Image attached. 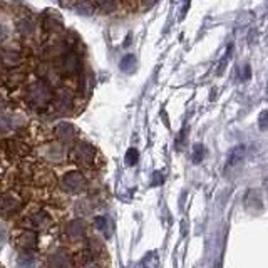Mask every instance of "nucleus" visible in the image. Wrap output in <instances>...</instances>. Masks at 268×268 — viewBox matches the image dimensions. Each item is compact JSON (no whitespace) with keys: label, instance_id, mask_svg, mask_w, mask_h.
Listing matches in <instances>:
<instances>
[{"label":"nucleus","instance_id":"nucleus-11","mask_svg":"<svg viewBox=\"0 0 268 268\" xmlns=\"http://www.w3.org/2000/svg\"><path fill=\"white\" fill-rule=\"evenodd\" d=\"M12 242L20 252H35L39 247V235L34 230H27L18 226L17 232L12 235Z\"/></svg>","mask_w":268,"mask_h":268},{"label":"nucleus","instance_id":"nucleus-32","mask_svg":"<svg viewBox=\"0 0 268 268\" xmlns=\"http://www.w3.org/2000/svg\"><path fill=\"white\" fill-rule=\"evenodd\" d=\"M5 106H7L5 99H3V96H0V111H2V109H5Z\"/></svg>","mask_w":268,"mask_h":268},{"label":"nucleus","instance_id":"nucleus-6","mask_svg":"<svg viewBox=\"0 0 268 268\" xmlns=\"http://www.w3.org/2000/svg\"><path fill=\"white\" fill-rule=\"evenodd\" d=\"M76 96L77 92L72 91L71 87L67 86L57 87L54 96V103L50 106L52 113L55 116H69L74 111V108H76Z\"/></svg>","mask_w":268,"mask_h":268},{"label":"nucleus","instance_id":"nucleus-1","mask_svg":"<svg viewBox=\"0 0 268 268\" xmlns=\"http://www.w3.org/2000/svg\"><path fill=\"white\" fill-rule=\"evenodd\" d=\"M54 96H55V87L50 86L45 79H39L37 77L35 81H32L25 86L24 103L29 109L44 113V111L50 109V106L54 103Z\"/></svg>","mask_w":268,"mask_h":268},{"label":"nucleus","instance_id":"nucleus-3","mask_svg":"<svg viewBox=\"0 0 268 268\" xmlns=\"http://www.w3.org/2000/svg\"><path fill=\"white\" fill-rule=\"evenodd\" d=\"M67 154L69 149L66 147V144L59 142L57 139H45L35 149L37 159L45 164H64L67 161Z\"/></svg>","mask_w":268,"mask_h":268},{"label":"nucleus","instance_id":"nucleus-31","mask_svg":"<svg viewBox=\"0 0 268 268\" xmlns=\"http://www.w3.org/2000/svg\"><path fill=\"white\" fill-rule=\"evenodd\" d=\"M139 2H141V5H142V7L147 8V7H151L152 3L156 2V0H139Z\"/></svg>","mask_w":268,"mask_h":268},{"label":"nucleus","instance_id":"nucleus-21","mask_svg":"<svg viewBox=\"0 0 268 268\" xmlns=\"http://www.w3.org/2000/svg\"><path fill=\"white\" fill-rule=\"evenodd\" d=\"M86 248H87V250H89L96 258H98L99 263H101V258L106 257V248H104V245H103V242H101V240H98V238H87Z\"/></svg>","mask_w":268,"mask_h":268},{"label":"nucleus","instance_id":"nucleus-8","mask_svg":"<svg viewBox=\"0 0 268 268\" xmlns=\"http://www.w3.org/2000/svg\"><path fill=\"white\" fill-rule=\"evenodd\" d=\"M0 144H2V151L7 161H10V163H20L22 159L29 158L32 152L29 142H25L22 137H7Z\"/></svg>","mask_w":268,"mask_h":268},{"label":"nucleus","instance_id":"nucleus-4","mask_svg":"<svg viewBox=\"0 0 268 268\" xmlns=\"http://www.w3.org/2000/svg\"><path fill=\"white\" fill-rule=\"evenodd\" d=\"M52 66L62 74L64 79H79V76L84 72V61H82L81 54L76 49H69L66 54L54 62Z\"/></svg>","mask_w":268,"mask_h":268},{"label":"nucleus","instance_id":"nucleus-35","mask_svg":"<svg viewBox=\"0 0 268 268\" xmlns=\"http://www.w3.org/2000/svg\"><path fill=\"white\" fill-rule=\"evenodd\" d=\"M0 79H2V76H0Z\"/></svg>","mask_w":268,"mask_h":268},{"label":"nucleus","instance_id":"nucleus-33","mask_svg":"<svg viewBox=\"0 0 268 268\" xmlns=\"http://www.w3.org/2000/svg\"><path fill=\"white\" fill-rule=\"evenodd\" d=\"M263 184H265V188H267V189H268V178H267V179H265V181H263Z\"/></svg>","mask_w":268,"mask_h":268},{"label":"nucleus","instance_id":"nucleus-22","mask_svg":"<svg viewBox=\"0 0 268 268\" xmlns=\"http://www.w3.org/2000/svg\"><path fill=\"white\" fill-rule=\"evenodd\" d=\"M245 152H247V149H245V146H238V147H235V149L232 151V154H230V158H228V163H226V168H230V166H235L237 163H240V161L243 159Z\"/></svg>","mask_w":268,"mask_h":268},{"label":"nucleus","instance_id":"nucleus-24","mask_svg":"<svg viewBox=\"0 0 268 268\" xmlns=\"http://www.w3.org/2000/svg\"><path fill=\"white\" fill-rule=\"evenodd\" d=\"M134 67H136V57L133 54L124 55V59L121 61V71L123 72H134Z\"/></svg>","mask_w":268,"mask_h":268},{"label":"nucleus","instance_id":"nucleus-17","mask_svg":"<svg viewBox=\"0 0 268 268\" xmlns=\"http://www.w3.org/2000/svg\"><path fill=\"white\" fill-rule=\"evenodd\" d=\"M40 29L47 35H59L64 32V22L62 17L55 10H45V13L40 18Z\"/></svg>","mask_w":268,"mask_h":268},{"label":"nucleus","instance_id":"nucleus-15","mask_svg":"<svg viewBox=\"0 0 268 268\" xmlns=\"http://www.w3.org/2000/svg\"><path fill=\"white\" fill-rule=\"evenodd\" d=\"M39 27L40 25L37 24L29 13H27V15H20L18 20L15 22L17 34L22 40H25V42H32V40L37 39V30H39Z\"/></svg>","mask_w":268,"mask_h":268},{"label":"nucleus","instance_id":"nucleus-13","mask_svg":"<svg viewBox=\"0 0 268 268\" xmlns=\"http://www.w3.org/2000/svg\"><path fill=\"white\" fill-rule=\"evenodd\" d=\"M32 184L39 189H50L57 184V179H55L52 169L47 168L45 163L42 164L39 159H37L35 171H34V179H32Z\"/></svg>","mask_w":268,"mask_h":268},{"label":"nucleus","instance_id":"nucleus-12","mask_svg":"<svg viewBox=\"0 0 268 268\" xmlns=\"http://www.w3.org/2000/svg\"><path fill=\"white\" fill-rule=\"evenodd\" d=\"M24 62H25V54L18 47H10V45L0 47V67L3 71L24 66Z\"/></svg>","mask_w":268,"mask_h":268},{"label":"nucleus","instance_id":"nucleus-34","mask_svg":"<svg viewBox=\"0 0 268 268\" xmlns=\"http://www.w3.org/2000/svg\"><path fill=\"white\" fill-rule=\"evenodd\" d=\"M0 178H2V174H0Z\"/></svg>","mask_w":268,"mask_h":268},{"label":"nucleus","instance_id":"nucleus-19","mask_svg":"<svg viewBox=\"0 0 268 268\" xmlns=\"http://www.w3.org/2000/svg\"><path fill=\"white\" fill-rule=\"evenodd\" d=\"M96 10L103 15H111L119 8V0H94Z\"/></svg>","mask_w":268,"mask_h":268},{"label":"nucleus","instance_id":"nucleus-2","mask_svg":"<svg viewBox=\"0 0 268 268\" xmlns=\"http://www.w3.org/2000/svg\"><path fill=\"white\" fill-rule=\"evenodd\" d=\"M67 161L82 169H94L99 164V151L91 142L77 139L69 146Z\"/></svg>","mask_w":268,"mask_h":268},{"label":"nucleus","instance_id":"nucleus-5","mask_svg":"<svg viewBox=\"0 0 268 268\" xmlns=\"http://www.w3.org/2000/svg\"><path fill=\"white\" fill-rule=\"evenodd\" d=\"M25 196L17 188L0 193V216L5 220H10L13 216L20 215L22 210L25 208Z\"/></svg>","mask_w":268,"mask_h":268},{"label":"nucleus","instance_id":"nucleus-30","mask_svg":"<svg viewBox=\"0 0 268 268\" xmlns=\"http://www.w3.org/2000/svg\"><path fill=\"white\" fill-rule=\"evenodd\" d=\"M59 3H61L62 7L69 8V7H74V3H76V0H59Z\"/></svg>","mask_w":268,"mask_h":268},{"label":"nucleus","instance_id":"nucleus-10","mask_svg":"<svg viewBox=\"0 0 268 268\" xmlns=\"http://www.w3.org/2000/svg\"><path fill=\"white\" fill-rule=\"evenodd\" d=\"M27 77H29V71L24 66H18L13 69H7L5 76H2L0 81H2V86L8 92H15L27 86Z\"/></svg>","mask_w":268,"mask_h":268},{"label":"nucleus","instance_id":"nucleus-14","mask_svg":"<svg viewBox=\"0 0 268 268\" xmlns=\"http://www.w3.org/2000/svg\"><path fill=\"white\" fill-rule=\"evenodd\" d=\"M64 237L69 243H79L87 237V223L82 218H74L64 225Z\"/></svg>","mask_w":268,"mask_h":268},{"label":"nucleus","instance_id":"nucleus-18","mask_svg":"<svg viewBox=\"0 0 268 268\" xmlns=\"http://www.w3.org/2000/svg\"><path fill=\"white\" fill-rule=\"evenodd\" d=\"M47 267H52V268H67V267H72L76 265V260H74V253L69 252L67 248H57L54 250L52 253L47 255Z\"/></svg>","mask_w":268,"mask_h":268},{"label":"nucleus","instance_id":"nucleus-27","mask_svg":"<svg viewBox=\"0 0 268 268\" xmlns=\"http://www.w3.org/2000/svg\"><path fill=\"white\" fill-rule=\"evenodd\" d=\"M137 159H139V152H137V149L131 147V149L126 152V164L128 166H134L137 163Z\"/></svg>","mask_w":268,"mask_h":268},{"label":"nucleus","instance_id":"nucleus-23","mask_svg":"<svg viewBox=\"0 0 268 268\" xmlns=\"http://www.w3.org/2000/svg\"><path fill=\"white\" fill-rule=\"evenodd\" d=\"M94 228L98 230V232L101 233H104L106 237H109V232H108V228H109V221L106 216H96L94 218Z\"/></svg>","mask_w":268,"mask_h":268},{"label":"nucleus","instance_id":"nucleus-16","mask_svg":"<svg viewBox=\"0 0 268 268\" xmlns=\"http://www.w3.org/2000/svg\"><path fill=\"white\" fill-rule=\"evenodd\" d=\"M54 139H57L66 146H71L72 142L79 139V131H77V128L72 123L61 121L54 126Z\"/></svg>","mask_w":268,"mask_h":268},{"label":"nucleus","instance_id":"nucleus-26","mask_svg":"<svg viewBox=\"0 0 268 268\" xmlns=\"http://www.w3.org/2000/svg\"><path fill=\"white\" fill-rule=\"evenodd\" d=\"M13 129V124L8 118H0V136H7Z\"/></svg>","mask_w":268,"mask_h":268},{"label":"nucleus","instance_id":"nucleus-29","mask_svg":"<svg viewBox=\"0 0 268 268\" xmlns=\"http://www.w3.org/2000/svg\"><path fill=\"white\" fill-rule=\"evenodd\" d=\"M8 39V29L3 24H0V42Z\"/></svg>","mask_w":268,"mask_h":268},{"label":"nucleus","instance_id":"nucleus-25","mask_svg":"<svg viewBox=\"0 0 268 268\" xmlns=\"http://www.w3.org/2000/svg\"><path fill=\"white\" fill-rule=\"evenodd\" d=\"M91 211H92V203H91V200H81V201H77V206H76V213H77V215L86 216V215H89Z\"/></svg>","mask_w":268,"mask_h":268},{"label":"nucleus","instance_id":"nucleus-28","mask_svg":"<svg viewBox=\"0 0 268 268\" xmlns=\"http://www.w3.org/2000/svg\"><path fill=\"white\" fill-rule=\"evenodd\" d=\"M203 154H205V149H203V146H196V149H195V156H193V159H195V163H201Z\"/></svg>","mask_w":268,"mask_h":268},{"label":"nucleus","instance_id":"nucleus-9","mask_svg":"<svg viewBox=\"0 0 268 268\" xmlns=\"http://www.w3.org/2000/svg\"><path fill=\"white\" fill-rule=\"evenodd\" d=\"M18 226L27 230H34L37 233H42V232H49L52 228L54 218L47 210H35L34 213L25 215L24 218L18 221Z\"/></svg>","mask_w":268,"mask_h":268},{"label":"nucleus","instance_id":"nucleus-7","mask_svg":"<svg viewBox=\"0 0 268 268\" xmlns=\"http://www.w3.org/2000/svg\"><path fill=\"white\" fill-rule=\"evenodd\" d=\"M89 188V181H87L86 174L82 171H66L59 179V189L67 195H81Z\"/></svg>","mask_w":268,"mask_h":268},{"label":"nucleus","instance_id":"nucleus-20","mask_svg":"<svg viewBox=\"0 0 268 268\" xmlns=\"http://www.w3.org/2000/svg\"><path fill=\"white\" fill-rule=\"evenodd\" d=\"M74 10L79 13V15H86V17H89L94 12H98L96 10L94 0H76V3H74Z\"/></svg>","mask_w":268,"mask_h":268}]
</instances>
